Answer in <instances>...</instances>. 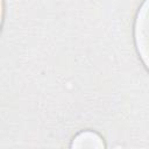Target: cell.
I'll return each instance as SVG.
<instances>
[{
    "label": "cell",
    "mask_w": 149,
    "mask_h": 149,
    "mask_svg": "<svg viewBox=\"0 0 149 149\" xmlns=\"http://www.w3.org/2000/svg\"><path fill=\"white\" fill-rule=\"evenodd\" d=\"M71 147H76V148H101L105 147L102 139L93 133V132H83L80 134H78L74 139L73 142L71 144Z\"/></svg>",
    "instance_id": "2"
},
{
    "label": "cell",
    "mask_w": 149,
    "mask_h": 149,
    "mask_svg": "<svg viewBox=\"0 0 149 149\" xmlns=\"http://www.w3.org/2000/svg\"><path fill=\"white\" fill-rule=\"evenodd\" d=\"M134 38L141 61L149 71V0H144L136 14Z\"/></svg>",
    "instance_id": "1"
}]
</instances>
